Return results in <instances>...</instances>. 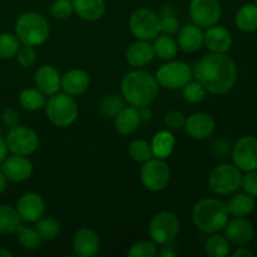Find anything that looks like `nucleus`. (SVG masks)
Wrapping results in <instances>:
<instances>
[{
	"label": "nucleus",
	"mask_w": 257,
	"mask_h": 257,
	"mask_svg": "<svg viewBox=\"0 0 257 257\" xmlns=\"http://www.w3.org/2000/svg\"><path fill=\"white\" fill-rule=\"evenodd\" d=\"M44 109L49 122L59 128L70 127L73 123H75L79 114L77 100L64 92L49 95Z\"/></svg>",
	"instance_id": "39448f33"
},
{
	"label": "nucleus",
	"mask_w": 257,
	"mask_h": 257,
	"mask_svg": "<svg viewBox=\"0 0 257 257\" xmlns=\"http://www.w3.org/2000/svg\"><path fill=\"white\" fill-rule=\"evenodd\" d=\"M155 43H153V50H155V55H157L160 59L163 60H172L178 53V44L177 40L173 39L171 35L168 34H158L155 38Z\"/></svg>",
	"instance_id": "7c9ffc66"
},
{
	"label": "nucleus",
	"mask_w": 257,
	"mask_h": 257,
	"mask_svg": "<svg viewBox=\"0 0 257 257\" xmlns=\"http://www.w3.org/2000/svg\"><path fill=\"white\" fill-rule=\"evenodd\" d=\"M242 173L233 163H222L211 171L208 187L215 195L228 196L241 187Z\"/></svg>",
	"instance_id": "423d86ee"
},
{
	"label": "nucleus",
	"mask_w": 257,
	"mask_h": 257,
	"mask_svg": "<svg viewBox=\"0 0 257 257\" xmlns=\"http://www.w3.org/2000/svg\"><path fill=\"white\" fill-rule=\"evenodd\" d=\"M177 44L182 52L195 53L203 45V29L196 24H187L180 28Z\"/></svg>",
	"instance_id": "5701e85b"
},
{
	"label": "nucleus",
	"mask_w": 257,
	"mask_h": 257,
	"mask_svg": "<svg viewBox=\"0 0 257 257\" xmlns=\"http://www.w3.org/2000/svg\"><path fill=\"white\" fill-rule=\"evenodd\" d=\"M228 213L226 202L218 198H202L192 210V221L203 233L220 232L227 223Z\"/></svg>",
	"instance_id": "7ed1b4c3"
},
{
	"label": "nucleus",
	"mask_w": 257,
	"mask_h": 257,
	"mask_svg": "<svg viewBox=\"0 0 257 257\" xmlns=\"http://www.w3.org/2000/svg\"><path fill=\"white\" fill-rule=\"evenodd\" d=\"M255 4H256V5H257V0H255Z\"/></svg>",
	"instance_id": "864d4df0"
},
{
	"label": "nucleus",
	"mask_w": 257,
	"mask_h": 257,
	"mask_svg": "<svg viewBox=\"0 0 257 257\" xmlns=\"http://www.w3.org/2000/svg\"><path fill=\"white\" fill-rule=\"evenodd\" d=\"M141 182L146 190L151 192H161L168 186L171 180V170L165 160L151 158L142 163L141 167Z\"/></svg>",
	"instance_id": "9d476101"
},
{
	"label": "nucleus",
	"mask_w": 257,
	"mask_h": 257,
	"mask_svg": "<svg viewBox=\"0 0 257 257\" xmlns=\"http://www.w3.org/2000/svg\"><path fill=\"white\" fill-rule=\"evenodd\" d=\"M205 251L211 257H226L230 255L231 243L226 236L220 235L218 232L211 233L210 237L206 240Z\"/></svg>",
	"instance_id": "2f4dec72"
},
{
	"label": "nucleus",
	"mask_w": 257,
	"mask_h": 257,
	"mask_svg": "<svg viewBox=\"0 0 257 257\" xmlns=\"http://www.w3.org/2000/svg\"><path fill=\"white\" fill-rule=\"evenodd\" d=\"M128 25L131 33L137 40L151 42L161 33L160 17L148 8L136 9L131 14Z\"/></svg>",
	"instance_id": "1a4fd4ad"
},
{
	"label": "nucleus",
	"mask_w": 257,
	"mask_h": 257,
	"mask_svg": "<svg viewBox=\"0 0 257 257\" xmlns=\"http://www.w3.org/2000/svg\"><path fill=\"white\" fill-rule=\"evenodd\" d=\"M75 14L85 22H97L105 14L104 0H72Z\"/></svg>",
	"instance_id": "b1692460"
},
{
	"label": "nucleus",
	"mask_w": 257,
	"mask_h": 257,
	"mask_svg": "<svg viewBox=\"0 0 257 257\" xmlns=\"http://www.w3.org/2000/svg\"><path fill=\"white\" fill-rule=\"evenodd\" d=\"M253 252L245 246H238L232 252V257H252Z\"/></svg>",
	"instance_id": "09e8293b"
},
{
	"label": "nucleus",
	"mask_w": 257,
	"mask_h": 257,
	"mask_svg": "<svg viewBox=\"0 0 257 257\" xmlns=\"http://www.w3.org/2000/svg\"><path fill=\"white\" fill-rule=\"evenodd\" d=\"M235 24L243 33L257 32V5L245 4L237 10L235 15Z\"/></svg>",
	"instance_id": "cd10ccee"
},
{
	"label": "nucleus",
	"mask_w": 257,
	"mask_h": 257,
	"mask_svg": "<svg viewBox=\"0 0 257 257\" xmlns=\"http://www.w3.org/2000/svg\"><path fill=\"white\" fill-rule=\"evenodd\" d=\"M128 155L135 162L145 163L153 157L151 143L145 140H133L128 147Z\"/></svg>",
	"instance_id": "f704fd0d"
},
{
	"label": "nucleus",
	"mask_w": 257,
	"mask_h": 257,
	"mask_svg": "<svg viewBox=\"0 0 257 257\" xmlns=\"http://www.w3.org/2000/svg\"><path fill=\"white\" fill-rule=\"evenodd\" d=\"M140 113L138 108L130 105L124 107L117 115L114 117V128L119 135L131 136L138 130L141 124Z\"/></svg>",
	"instance_id": "393cba45"
},
{
	"label": "nucleus",
	"mask_w": 257,
	"mask_h": 257,
	"mask_svg": "<svg viewBox=\"0 0 257 257\" xmlns=\"http://www.w3.org/2000/svg\"><path fill=\"white\" fill-rule=\"evenodd\" d=\"M155 77L160 87L171 90L182 89L190 80H192L193 70L187 63L172 59L161 65Z\"/></svg>",
	"instance_id": "6e6552de"
},
{
	"label": "nucleus",
	"mask_w": 257,
	"mask_h": 257,
	"mask_svg": "<svg viewBox=\"0 0 257 257\" xmlns=\"http://www.w3.org/2000/svg\"><path fill=\"white\" fill-rule=\"evenodd\" d=\"M206 93H207V90L197 80H190L182 88L183 99L191 104H197V103L202 102L206 97Z\"/></svg>",
	"instance_id": "4c0bfd02"
},
{
	"label": "nucleus",
	"mask_w": 257,
	"mask_h": 257,
	"mask_svg": "<svg viewBox=\"0 0 257 257\" xmlns=\"http://www.w3.org/2000/svg\"><path fill=\"white\" fill-rule=\"evenodd\" d=\"M157 255H160L161 257H175L177 255L176 252V248L172 243H168V245H163V247L158 251Z\"/></svg>",
	"instance_id": "49530a36"
},
{
	"label": "nucleus",
	"mask_w": 257,
	"mask_h": 257,
	"mask_svg": "<svg viewBox=\"0 0 257 257\" xmlns=\"http://www.w3.org/2000/svg\"><path fill=\"white\" fill-rule=\"evenodd\" d=\"M22 225V218L17 208L9 205H0V235H13Z\"/></svg>",
	"instance_id": "c756f323"
},
{
	"label": "nucleus",
	"mask_w": 257,
	"mask_h": 257,
	"mask_svg": "<svg viewBox=\"0 0 257 257\" xmlns=\"http://www.w3.org/2000/svg\"><path fill=\"white\" fill-rule=\"evenodd\" d=\"M17 60L19 63V65L22 68H32L33 65L37 63L38 54L37 50H35V47H32V45H20L19 50L17 53Z\"/></svg>",
	"instance_id": "ea45409f"
},
{
	"label": "nucleus",
	"mask_w": 257,
	"mask_h": 257,
	"mask_svg": "<svg viewBox=\"0 0 257 257\" xmlns=\"http://www.w3.org/2000/svg\"><path fill=\"white\" fill-rule=\"evenodd\" d=\"M13 253L4 247H0V257H12Z\"/></svg>",
	"instance_id": "603ef678"
},
{
	"label": "nucleus",
	"mask_w": 257,
	"mask_h": 257,
	"mask_svg": "<svg viewBox=\"0 0 257 257\" xmlns=\"http://www.w3.org/2000/svg\"><path fill=\"white\" fill-rule=\"evenodd\" d=\"M20 44L40 47L50 35L49 22L44 15L37 12H25L18 17L14 28Z\"/></svg>",
	"instance_id": "20e7f679"
},
{
	"label": "nucleus",
	"mask_w": 257,
	"mask_h": 257,
	"mask_svg": "<svg viewBox=\"0 0 257 257\" xmlns=\"http://www.w3.org/2000/svg\"><path fill=\"white\" fill-rule=\"evenodd\" d=\"M180 233V220L171 211L156 213L148 225V235L157 245L173 243Z\"/></svg>",
	"instance_id": "0eeeda50"
},
{
	"label": "nucleus",
	"mask_w": 257,
	"mask_h": 257,
	"mask_svg": "<svg viewBox=\"0 0 257 257\" xmlns=\"http://www.w3.org/2000/svg\"><path fill=\"white\" fill-rule=\"evenodd\" d=\"M155 57L153 45L148 40H137L125 50V60L131 67L136 69L148 65Z\"/></svg>",
	"instance_id": "412c9836"
},
{
	"label": "nucleus",
	"mask_w": 257,
	"mask_h": 257,
	"mask_svg": "<svg viewBox=\"0 0 257 257\" xmlns=\"http://www.w3.org/2000/svg\"><path fill=\"white\" fill-rule=\"evenodd\" d=\"M216 123L211 114L205 112H197L186 117L185 128L186 135L196 141L207 140L215 132Z\"/></svg>",
	"instance_id": "2eb2a0df"
},
{
	"label": "nucleus",
	"mask_w": 257,
	"mask_h": 257,
	"mask_svg": "<svg viewBox=\"0 0 257 257\" xmlns=\"http://www.w3.org/2000/svg\"><path fill=\"white\" fill-rule=\"evenodd\" d=\"M8 150L13 155L30 156L39 147V136L33 128L28 125H15L9 128L7 137H5Z\"/></svg>",
	"instance_id": "9b49d317"
},
{
	"label": "nucleus",
	"mask_w": 257,
	"mask_h": 257,
	"mask_svg": "<svg viewBox=\"0 0 257 257\" xmlns=\"http://www.w3.org/2000/svg\"><path fill=\"white\" fill-rule=\"evenodd\" d=\"M72 247L74 255L79 257H94L100 250V238L95 230L82 227L73 235Z\"/></svg>",
	"instance_id": "4468645a"
},
{
	"label": "nucleus",
	"mask_w": 257,
	"mask_h": 257,
	"mask_svg": "<svg viewBox=\"0 0 257 257\" xmlns=\"http://www.w3.org/2000/svg\"><path fill=\"white\" fill-rule=\"evenodd\" d=\"M34 85L47 97H49L62 89V75L53 65H42L35 70Z\"/></svg>",
	"instance_id": "aec40b11"
},
{
	"label": "nucleus",
	"mask_w": 257,
	"mask_h": 257,
	"mask_svg": "<svg viewBox=\"0 0 257 257\" xmlns=\"http://www.w3.org/2000/svg\"><path fill=\"white\" fill-rule=\"evenodd\" d=\"M193 77L211 94H226L235 87L238 69L226 53H210L196 64Z\"/></svg>",
	"instance_id": "f257e3e1"
},
{
	"label": "nucleus",
	"mask_w": 257,
	"mask_h": 257,
	"mask_svg": "<svg viewBox=\"0 0 257 257\" xmlns=\"http://www.w3.org/2000/svg\"><path fill=\"white\" fill-rule=\"evenodd\" d=\"M176 138L170 130L158 131L152 138L151 148H152L153 157L166 160L172 155L175 150Z\"/></svg>",
	"instance_id": "a878e982"
},
{
	"label": "nucleus",
	"mask_w": 257,
	"mask_h": 257,
	"mask_svg": "<svg viewBox=\"0 0 257 257\" xmlns=\"http://www.w3.org/2000/svg\"><path fill=\"white\" fill-rule=\"evenodd\" d=\"M35 223H37L35 230L39 233L40 238L44 241L55 240L62 232V226H60L59 221L53 217H44L43 216Z\"/></svg>",
	"instance_id": "473e14b6"
},
{
	"label": "nucleus",
	"mask_w": 257,
	"mask_h": 257,
	"mask_svg": "<svg viewBox=\"0 0 257 257\" xmlns=\"http://www.w3.org/2000/svg\"><path fill=\"white\" fill-rule=\"evenodd\" d=\"M232 43V34L222 25H212L203 32V44L211 53H227Z\"/></svg>",
	"instance_id": "6ab92c4d"
},
{
	"label": "nucleus",
	"mask_w": 257,
	"mask_h": 257,
	"mask_svg": "<svg viewBox=\"0 0 257 257\" xmlns=\"http://www.w3.org/2000/svg\"><path fill=\"white\" fill-rule=\"evenodd\" d=\"M17 211L22 221L37 222L45 213V202L40 195L35 192H28L20 196L17 202Z\"/></svg>",
	"instance_id": "a211bd4d"
},
{
	"label": "nucleus",
	"mask_w": 257,
	"mask_h": 257,
	"mask_svg": "<svg viewBox=\"0 0 257 257\" xmlns=\"http://www.w3.org/2000/svg\"><path fill=\"white\" fill-rule=\"evenodd\" d=\"M124 107V98L114 93L105 95L99 104L100 112L107 118H114Z\"/></svg>",
	"instance_id": "c9c22d12"
},
{
	"label": "nucleus",
	"mask_w": 257,
	"mask_h": 257,
	"mask_svg": "<svg viewBox=\"0 0 257 257\" xmlns=\"http://www.w3.org/2000/svg\"><path fill=\"white\" fill-rule=\"evenodd\" d=\"M73 13L72 0H54L50 5V14L58 20H67Z\"/></svg>",
	"instance_id": "a19ab883"
},
{
	"label": "nucleus",
	"mask_w": 257,
	"mask_h": 257,
	"mask_svg": "<svg viewBox=\"0 0 257 257\" xmlns=\"http://www.w3.org/2000/svg\"><path fill=\"white\" fill-rule=\"evenodd\" d=\"M8 152H9V150H8L5 138H3L2 136H0V165H2L3 161L8 157Z\"/></svg>",
	"instance_id": "8fccbe9b"
},
{
	"label": "nucleus",
	"mask_w": 257,
	"mask_h": 257,
	"mask_svg": "<svg viewBox=\"0 0 257 257\" xmlns=\"http://www.w3.org/2000/svg\"><path fill=\"white\" fill-rule=\"evenodd\" d=\"M223 230H225L226 238L230 241L231 245L236 247L247 246L255 235L252 223L245 217H235L228 220Z\"/></svg>",
	"instance_id": "f3484780"
},
{
	"label": "nucleus",
	"mask_w": 257,
	"mask_h": 257,
	"mask_svg": "<svg viewBox=\"0 0 257 257\" xmlns=\"http://www.w3.org/2000/svg\"><path fill=\"white\" fill-rule=\"evenodd\" d=\"M20 42L12 33H0V59H12L17 55Z\"/></svg>",
	"instance_id": "e433bc0d"
},
{
	"label": "nucleus",
	"mask_w": 257,
	"mask_h": 257,
	"mask_svg": "<svg viewBox=\"0 0 257 257\" xmlns=\"http://www.w3.org/2000/svg\"><path fill=\"white\" fill-rule=\"evenodd\" d=\"M18 238V242L20 243L23 248L29 251H35L39 248L40 243H42V238H40L39 233L37 230L33 227H28V226H19V228L15 232Z\"/></svg>",
	"instance_id": "72a5a7b5"
},
{
	"label": "nucleus",
	"mask_w": 257,
	"mask_h": 257,
	"mask_svg": "<svg viewBox=\"0 0 257 257\" xmlns=\"http://www.w3.org/2000/svg\"><path fill=\"white\" fill-rule=\"evenodd\" d=\"M2 122L4 123V125H7L8 128H12L15 127V125L19 124V120H20V115L18 113V110H15L14 108H4L2 110Z\"/></svg>",
	"instance_id": "a18cd8bd"
},
{
	"label": "nucleus",
	"mask_w": 257,
	"mask_h": 257,
	"mask_svg": "<svg viewBox=\"0 0 257 257\" xmlns=\"http://www.w3.org/2000/svg\"><path fill=\"white\" fill-rule=\"evenodd\" d=\"M230 216L233 217H247L255 210V200L248 193H237L226 202Z\"/></svg>",
	"instance_id": "bb28decb"
},
{
	"label": "nucleus",
	"mask_w": 257,
	"mask_h": 257,
	"mask_svg": "<svg viewBox=\"0 0 257 257\" xmlns=\"http://www.w3.org/2000/svg\"><path fill=\"white\" fill-rule=\"evenodd\" d=\"M138 113H140V118L142 122H148L152 119V109L150 105H145V107L138 108Z\"/></svg>",
	"instance_id": "de8ad7c7"
},
{
	"label": "nucleus",
	"mask_w": 257,
	"mask_h": 257,
	"mask_svg": "<svg viewBox=\"0 0 257 257\" xmlns=\"http://www.w3.org/2000/svg\"><path fill=\"white\" fill-rule=\"evenodd\" d=\"M8 181L12 182H24L33 175V163L27 156L12 155L5 158L0 165Z\"/></svg>",
	"instance_id": "dca6fc26"
},
{
	"label": "nucleus",
	"mask_w": 257,
	"mask_h": 257,
	"mask_svg": "<svg viewBox=\"0 0 257 257\" xmlns=\"http://www.w3.org/2000/svg\"><path fill=\"white\" fill-rule=\"evenodd\" d=\"M232 161L241 172L257 170V137H241L232 148Z\"/></svg>",
	"instance_id": "ddd939ff"
},
{
	"label": "nucleus",
	"mask_w": 257,
	"mask_h": 257,
	"mask_svg": "<svg viewBox=\"0 0 257 257\" xmlns=\"http://www.w3.org/2000/svg\"><path fill=\"white\" fill-rule=\"evenodd\" d=\"M165 125L170 131L182 130L186 122V115L180 110H171L165 115Z\"/></svg>",
	"instance_id": "37998d69"
},
{
	"label": "nucleus",
	"mask_w": 257,
	"mask_h": 257,
	"mask_svg": "<svg viewBox=\"0 0 257 257\" xmlns=\"http://www.w3.org/2000/svg\"><path fill=\"white\" fill-rule=\"evenodd\" d=\"M7 187H8V178L7 176H5V173L3 172L2 167H0V195H3V193L7 191Z\"/></svg>",
	"instance_id": "3c124183"
},
{
	"label": "nucleus",
	"mask_w": 257,
	"mask_h": 257,
	"mask_svg": "<svg viewBox=\"0 0 257 257\" xmlns=\"http://www.w3.org/2000/svg\"><path fill=\"white\" fill-rule=\"evenodd\" d=\"M120 92L128 104L140 108L155 102L160 93V84L151 73L135 69L123 77Z\"/></svg>",
	"instance_id": "f03ea898"
},
{
	"label": "nucleus",
	"mask_w": 257,
	"mask_h": 257,
	"mask_svg": "<svg viewBox=\"0 0 257 257\" xmlns=\"http://www.w3.org/2000/svg\"><path fill=\"white\" fill-rule=\"evenodd\" d=\"M19 103L28 112H37L45 107L47 95L37 87H28L20 92Z\"/></svg>",
	"instance_id": "c85d7f7f"
},
{
	"label": "nucleus",
	"mask_w": 257,
	"mask_h": 257,
	"mask_svg": "<svg viewBox=\"0 0 257 257\" xmlns=\"http://www.w3.org/2000/svg\"><path fill=\"white\" fill-rule=\"evenodd\" d=\"M157 243L152 240H141L131 246L127 255L130 257H155L157 256Z\"/></svg>",
	"instance_id": "58836bf2"
},
{
	"label": "nucleus",
	"mask_w": 257,
	"mask_h": 257,
	"mask_svg": "<svg viewBox=\"0 0 257 257\" xmlns=\"http://www.w3.org/2000/svg\"><path fill=\"white\" fill-rule=\"evenodd\" d=\"M188 14L193 24L207 29L221 19L222 7L220 0H191Z\"/></svg>",
	"instance_id": "f8f14e48"
},
{
	"label": "nucleus",
	"mask_w": 257,
	"mask_h": 257,
	"mask_svg": "<svg viewBox=\"0 0 257 257\" xmlns=\"http://www.w3.org/2000/svg\"><path fill=\"white\" fill-rule=\"evenodd\" d=\"M90 84V77L83 69H70L62 75V89L72 97L84 94Z\"/></svg>",
	"instance_id": "4be33fe9"
},
{
	"label": "nucleus",
	"mask_w": 257,
	"mask_h": 257,
	"mask_svg": "<svg viewBox=\"0 0 257 257\" xmlns=\"http://www.w3.org/2000/svg\"><path fill=\"white\" fill-rule=\"evenodd\" d=\"M245 173L246 175L242 176V180H241V187L246 193L252 197H257V170L248 171Z\"/></svg>",
	"instance_id": "c03bdc74"
},
{
	"label": "nucleus",
	"mask_w": 257,
	"mask_h": 257,
	"mask_svg": "<svg viewBox=\"0 0 257 257\" xmlns=\"http://www.w3.org/2000/svg\"><path fill=\"white\" fill-rule=\"evenodd\" d=\"M160 27L161 33L168 35H173L178 33L181 25L175 14H162L160 15Z\"/></svg>",
	"instance_id": "79ce46f5"
}]
</instances>
